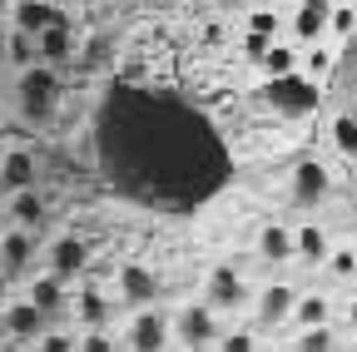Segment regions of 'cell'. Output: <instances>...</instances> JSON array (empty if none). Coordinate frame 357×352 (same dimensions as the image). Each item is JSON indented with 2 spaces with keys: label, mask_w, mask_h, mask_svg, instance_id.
Segmentation results:
<instances>
[{
  "label": "cell",
  "mask_w": 357,
  "mask_h": 352,
  "mask_svg": "<svg viewBox=\"0 0 357 352\" xmlns=\"http://www.w3.org/2000/svg\"><path fill=\"white\" fill-rule=\"evenodd\" d=\"M60 100H65V75H60V65L35 60V65L15 70V109H20L25 124H35V129L55 124Z\"/></svg>",
  "instance_id": "1"
},
{
  "label": "cell",
  "mask_w": 357,
  "mask_h": 352,
  "mask_svg": "<svg viewBox=\"0 0 357 352\" xmlns=\"http://www.w3.org/2000/svg\"><path fill=\"white\" fill-rule=\"evenodd\" d=\"M50 328V313L30 298V293H10L6 303H0V337H6V347H35V337Z\"/></svg>",
  "instance_id": "2"
},
{
  "label": "cell",
  "mask_w": 357,
  "mask_h": 352,
  "mask_svg": "<svg viewBox=\"0 0 357 352\" xmlns=\"http://www.w3.org/2000/svg\"><path fill=\"white\" fill-rule=\"evenodd\" d=\"M218 332H223V323H218V307L208 298L178 307V318H174V342L178 347H213Z\"/></svg>",
  "instance_id": "3"
},
{
  "label": "cell",
  "mask_w": 357,
  "mask_h": 352,
  "mask_svg": "<svg viewBox=\"0 0 357 352\" xmlns=\"http://www.w3.org/2000/svg\"><path fill=\"white\" fill-rule=\"evenodd\" d=\"M174 342V318H164V307L159 303H144V307H134V318L124 328V347L134 352H159Z\"/></svg>",
  "instance_id": "4"
},
{
  "label": "cell",
  "mask_w": 357,
  "mask_h": 352,
  "mask_svg": "<svg viewBox=\"0 0 357 352\" xmlns=\"http://www.w3.org/2000/svg\"><path fill=\"white\" fill-rule=\"evenodd\" d=\"M288 199L298 208H318L333 199V169L323 159H298L293 174H288Z\"/></svg>",
  "instance_id": "5"
},
{
  "label": "cell",
  "mask_w": 357,
  "mask_h": 352,
  "mask_svg": "<svg viewBox=\"0 0 357 352\" xmlns=\"http://www.w3.org/2000/svg\"><path fill=\"white\" fill-rule=\"evenodd\" d=\"M293 303H298V288L293 283H268L253 293V328L258 332H278L283 323H293Z\"/></svg>",
  "instance_id": "6"
},
{
  "label": "cell",
  "mask_w": 357,
  "mask_h": 352,
  "mask_svg": "<svg viewBox=\"0 0 357 352\" xmlns=\"http://www.w3.org/2000/svg\"><path fill=\"white\" fill-rule=\"evenodd\" d=\"M204 298L218 307V313H238V307L253 303V288H248V278L234 268V263H213V273L204 283Z\"/></svg>",
  "instance_id": "7"
},
{
  "label": "cell",
  "mask_w": 357,
  "mask_h": 352,
  "mask_svg": "<svg viewBox=\"0 0 357 352\" xmlns=\"http://www.w3.org/2000/svg\"><path fill=\"white\" fill-rule=\"evenodd\" d=\"M35 263H40V238H35V229L10 224L6 234H0V268H6V273L20 283V278L35 273Z\"/></svg>",
  "instance_id": "8"
},
{
  "label": "cell",
  "mask_w": 357,
  "mask_h": 352,
  "mask_svg": "<svg viewBox=\"0 0 357 352\" xmlns=\"http://www.w3.org/2000/svg\"><path fill=\"white\" fill-rule=\"evenodd\" d=\"M45 268L60 273L65 283H79L84 268H89V243H84L79 234H60V238H50V243H45Z\"/></svg>",
  "instance_id": "9"
},
{
  "label": "cell",
  "mask_w": 357,
  "mask_h": 352,
  "mask_svg": "<svg viewBox=\"0 0 357 352\" xmlns=\"http://www.w3.org/2000/svg\"><path fill=\"white\" fill-rule=\"evenodd\" d=\"M164 298V283H159V273L149 268V263H119V303H129V307H144V303H159Z\"/></svg>",
  "instance_id": "10"
},
{
  "label": "cell",
  "mask_w": 357,
  "mask_h": 352,
  "mask_svg": "<svg viewBox=\"0 0 357 352\" xmlns=\"http://www.w3.org/2000/svg\"><path fill=\"white\" fill-rule=\"evenodd\" d=\"M70 318H75V328H109L114 323V298L100 283H79V293L70 298Z\"/></svg>",
  "instance_id": "11"
},
{
  "label": "cell",
  "mask_w": 357,
  "mask_h": 352,
  "mask_svg": "<svg viewBox=\"0 0 357 352\" xmlns=\"http://www.w3.org/2000/svg\"><path fill=\"white\" fill-rule=\"evenodd\" d=\"M35 50H40V60H45V65H70V60L79 55V35H75L70 10H65L55 25H45V30L35 35Z\"/></svg>",
  "instance_id": "12"
},
{
  "label": "cell",
  "mask_w": 357,
  "mask_h": 352,
  "mask_svg": "<svg viewBox=\"0 0 357 352\" xmlns=\"http://www.w3.org/2000/svg\"><path fill=\"white\" fill-rule=\"evenodd\" d=\"M6 218L10 224H20V229H45L50 224V199H45V189L40 184H30V189H10L6 194Z\"/></svg>",
  "instance_id": "13"
},
{
  "label": "cell",
  "mask_w": 357,
  "mask_h": 352,
  "mask_svg": "<svg viewBox=\"0 0 357 352\" xmlns=\"http://www.w3.org/2000/svg\"><path fill=\"white\" fill-rule=\"evenodd\" d=\"M40 184V154L25 149V144H10L6 154H0V189H30Z\"/></svg>",
  "instance_id": "14"
},
{
  "label": "cell",
  "mask_w": 357,
  "mask_h": 352,
  "mask_svg": "<svg viewBox=\"0 0 357 352\" xmlns=\"http://www.w3.org/2000/svg\"><path fill=\"white\" fill-rule=\"evenodd\" d=\"M328 15H333V0H298V10L288 20V35L298 45H312V40L328 35Z\"/></svg>",
  "instance_id": "15"
},
{
  "label": "cell",
  "mask_w": 357,
  "mask_h": 352,
  "mask_svg": "<svg viewBox=\"0 0 357 352\" xmlns=\"http://www.w3.org/2000/svg\"><path fill=\"white\" fill-rule=\"evenodd\" d=\"M25 293H30V298L45 307V313H50V323L70 313V283H65L60 273H50V268H45V273H30Z\"/></svg>",
  "instance_id": "16"
},
{
  "label": "cell",
  "mask_w": 357,
  "mask_h": 352,
  "mask_svg": "<svg viewBox=\"0 0 357 352\" xmlns=\"http://www.w3.org/2000/svg\"><path fill=\"white\" fill-rule=\"evenodd\" d=\"M60 15H65L60 0H10V25L30 30V35H40L45 25H55Z\"/></svg>",
  "instance_id": "17"
},
{
  "label": "cell",
  "mask_w": 357,
  "mask_h": 352,
  "mask_svg": "<svg viewBox=\"0 0 357 352\" xmlns=\"http://www.w3.org/2000/svg\"><path fill=\"white\" fill-rule=\"evenodd\" d=\"M333 238L323 224H298L293 229V263H303V268H323V258H328Z\"/></svg>",
  "instance_id": "18"
},
{
  "label": "cell",
  "mask_w": 357,
  "mask_h": 352,
  "mask_svg": "<svg viewBox=\"0 0 357 352\" xmlns=\"http://www.w3.org/2000/svg\"><path fill=\"white\" fill-rule=\"evenodd\" d=\"M333 293H323V288H312V293H298V303H293V328H318V323H333Z\"/></svg>",
  "instance_id": "19"
},
{
  "label": "cell",
  "mask_w": 357,
  "mask_h": 352,
  "mask_svg": "<svg viewBox=\"0 0 357 352\" xmlns=\"http://www.w3.org/2000/svg\"><path fill=\"white\" fill-rule=\"evenodd\" d=\"M333 65H337V45H333V35H323V40H312V45H303V55H298V70L307 75V79H328L333 75Z\"/></svg>",
  "instance_id": "20"
},
{
  "label": "cell",
  "mask_w": 357,
  "mask_h": 352,
  "mask_svg": "<svg viewBox=\"0 0 357 352\" xmlns=\"http://www.w3.org/2000/svg\"><path fill=\"white\" fill-rule=\"evenodd\" d=\"M258 258L263 263H293V229L288 224H263L258 229Z\"/></svg>",
  "instance_id": "21"
},
{
  "label": "cell",
  "mask_w": 357,
  "mask_h": 352,
  "mask_svg": "<svg viewBox=\"0 0 357 352\" xmlns=\"http://www.w3.org/2000/svg\"><path fill=\"white\" fill-rule=\"evenodd\" d=\"M298 55H303V45L298 40H273V45L263 50V75L268 79H283V75H298Z\"/></svg>",
  "instance_id": "22"
},
{
  "label": "cell",
  "mask_w": 357,
  "mask_h": 352,
  "mask_svg": "<svg viewBox=\"0 0 357 352\" xmlns=\"http://www.w3.org/2000/svg\"><path fill=\"white\" fill-rule=\"evenodd\" d=\"M243 30H253L263 40H278L283 35V6H263V0H253V6L243 10Z\"/></svg>",
  "instance_id": "23"
},
{
  "label": "cell",
  "mask_w": 357,
  "mask_h": 352,
  "mask_svg": "<svg viewBox=\"0 0 357 352\" xmlns=\"http://www.w3.org/2000/svg\"><path fill=\"white\" fill-rule=\"evenodd\" d=\"M0 60H6V65H15V70L35 65V60H40V50H35V35L10 25V30H6V45H0Z\"/></svg>",
  "instance_id": "24"
},
{
  "label": "cell",
  "mask_w": 357,
  "mask_h": 352,
  "mask_svg": "<svg viewBox=\"0 0 357 352\" xmlns=\"http://www.w3.org/2000/svg\"><path fill=\"white\" fill-rule=\"evenodd\" d=\"M328 139H333V149H337L342 159H352V164H357V114H333Z\"/></svg>",
  "instance_id": "25"
},
{
  "label": "cell",
  "mask_w": 357,
  "mask_h": 352,
  "mask_svg": "<svg viewBox=\"0 0 357 352\" xmlns=\"http://www.w3.org/2000/svg\"><path fill=\"white\" fill-rule=\"evenodd\" d=\"M323 273H328L333 283H352V278H357V248H352V243L328 248V258H323Z\"/></svg>",
  "instance_id": "26"
},
{
  "label": "cell",
  "mask_w": 357,
  "mask_h": 352,
  "mask_svg": "<svg viewBox=\"0 0 357 352\" xmlns=\"http://www.w3.org/2000/svg\"><path fill=\"white\" fill-rule=\"evenodd\" d=\"M288 347H298V352H333V347H342V342H337L333 323H318V328H298V337H293Z\"/></svg>",
  "instance_id": "27"
},
{
  "label": "cell",
  "mask_w": 357,
  "mask_h": 352,
  "mask_svg": "<svg viewBox=\"0 0 357 352\" xmlns=\"http://www.w3.org/2000/svg\"><path fill=\"white\" fill-rule=\"evenodd\" d=\"M328 35H333V40H352V35H357V0H337V6H333Z\"/></svg>",
  "instance_id": "28"
},
{
  "label": "cell",
  "mask_w": 357,
  "mask_h": 352,
  "mask_svg": "<svg viewBox=\"0 0 357 352\" xmlns=\"http://www.w3.org/2000/svg\"><path fill=\"white\" fill-rule=\"evenodd\" d=\"M35 347H45V352H65V347H79V328H45L40 337H35Z\"/></svg>",
  "instance_id": "29"
},
{
  "label": "cell",
  "mask_w": 357,
  "mask_h": 352,
  "mask_svg": "<svg viewBox=\"0 0 357 352\" xmlns=\"http://www.w3.org/2000/svg\"><path fill=\"white\" fill-rule=\"evenodd\" d=\"M258 337H263L258 328H223L213 347H223V352H248V347H258Z\"/></svg>",
  "instance_id": "30"
},
{
  "label": "cell",
  "mask_w": 357,
  "mask_h": 352,
  "mask_svg": "<svg viewBox=\"0 0 357 352\" xmlns=\"http://www.w3.org/2000/svg\"><path fill=\"white\" fill-rule=\"evenodd\" d=\"M79 347L84 352H109V347H119V337H114V328H79Z\"/></svg>",
  "instance_id": "31"
},
{
  "label": "cell",
  "mask_w": 357,
  "mask_h": 352,
  "mask_svg": "<svg viewBox=\"0 0 357 352\" xmlns=\"http://www.w3.org/2000/svg\"><path fill=\"white\" fill-rule=\"evenodd\" d=\"M223 40H229V25H223V20H208V25L199 30V45H204V50H218Z\"/></svg>",
  "instance_id": "32"
},
{
  "label": "cell",
  "mask_w": 357,
  "mask_h": 352,
  "mask_svg": "<svg viewBox=\"0 0 357 352\" xmlns=\"http://www.w3.org/2000/svg\"><path fill=\"white\" fill-rule=\"evenodd\" d=\"M238 45H243V55H248V60H263V50H268V45H273V40H263V35H253V30H243V35H238Z\"/></svg>",
  "instance_id": "33"
},
{
  "label": "cell",
  "mask_w": 357,
  "mask_h": 352,
  "mask_svg": "<svg viewBox=\"0 0 357 352\" xmlns=\"http://www.w3.org/2000/svg\"><path fill=\"white\" fill-rule=\"evenodd\" d=\"M342 323H347V332H357V293L342 303Z\"/></svg>",
  "instance_id": "34"
},
{
  "label": "cell",
  "mask_w": 357,
  "mask_h": 352,
  "mask_svg": "<svg viewBox=\"0 0 357 352\" xmlns=\"http://www.w3.org/2000/svg\"><path fill=\"white\" fill-rule=\"evenodd\" d=\"M10 288H15V278H10L6 268H0V303H6V298H10Z\"/></svg>",
  "instance_id": "35"
},
{
  "label": "cell",
  "mask_w": 357,
  "mask_h": 352,
  "mask_svg": "<svg viewBox=\"0 0 357 352\" xmlns=\"http://www.w3.org/2000/svg\"><path fill=\"white\" fill-rule=\"evenodd\" d=\"M213 10H243V0H208Z\"/></svg>",
  "instance_id": "36"
},
{
  "label": "cell",
  "mask_w": 357,
  "mask_h": 352,
  "mask_svg": "<svg viewBox=\"0 0 357 352\" xmlns=\"http://www.w3.org/2000/svg\"><path fill=\"white\" fill-rule=\"evenodd\" d=\"M6 229H10V218H6V208H0V234H6Z\"/></svg>",
  "instance_id": "37"
},
{
  "label": "cell",
  "mask_w": 357,
  "mask_h": 352,
  "mask_svg": "<svg viewBox=\"0 0 357 352\" xmlns=\"http://www.w3.org/2000/svg\"><path fill=\"white\" fill-rule=\"evenodd\" d=\"M263 6H283V0H263Z\"/></svg>",
  "instance_id": "38"
},
{
  "label": "cell",
  "mask_w": 357,
  "mask_h": 352,
  "mask_svg": "<svg viewBox=\"0 0 357 352\" xmlns=\"http://www.w3.org/2000/svg\"><path fill=\"white\" fill-rule=\"evenodd\" d=\"M352 248H357V238H352Z\"/></svg>",
  "instance_id": "39"
},
{
  "label": "cell",
  "mask_w": 357,
  "mask_h": 352,
  "mask_svg": "<svg viewBox=\"0 0 357 352\" xmlns=\"http://www.w3.org/2000/svg\"><path fill=\"white\" fill-rule=\"evenodd\" d=\"M333 6H337V0H333Z\"/></svg>",
  "instance_id": "40"
}]
</instances>
